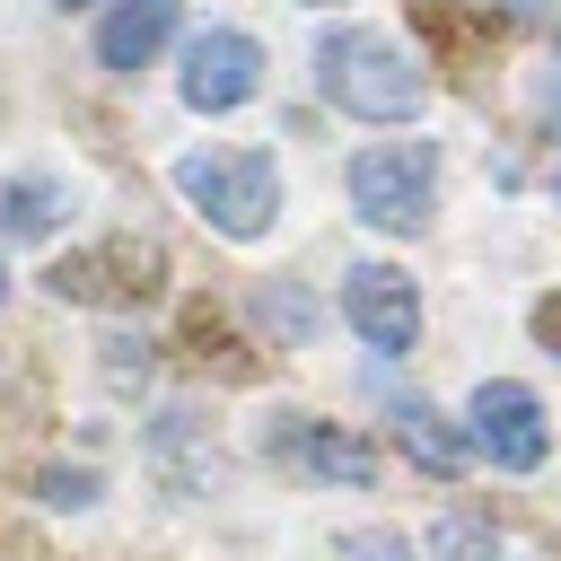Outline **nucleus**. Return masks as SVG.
Masks as SVG:
<instances>
[{
    "mask_svg": "<svg viewBox=\"0 0 561 561\" xmlns=\"http://www.w3.org/2000/svg\"><path fill=\"white\" fill-rule=\"evenodd\" d=\"M316 88H324L342 114H359V123H403V114H421V70H412L386 35H368V26H333V35L316 44Z\"/></svg>",
    "mask_w": 561,
    "mask_h": 561,
    "instance_id": "1",
    "label": "nucleus"
},
{
    "mask_svg": "<svg viewBox=\"0 0 561 561\" xmlns=\"http://www.w3.org/2000/svg\"><path fill=\"white\" fill-rule=\"evenodd\" d=\"M175 193L219 228V237H263L280 210V167L263 149H202L175 167Z\"/></svg>",
    "mask_w": 561,
    "mask_h": 561,
    "instance_id": "2",
    "label": "nucleus"
},
{
    "mask_svg": "<svg viewBox=\"0 0 561 561\" xmlns=\"http://www.w3.org/2000/svg\"><path fill=\"white\" fill-rule=\"evenodd\" d=\"M430 184H438V149L430 140H386V149L351 158V210L368 228H386V237L430 219Z\"/></svg>",
    "mask_w": 561,
    "mask_h": 561,
    "instance_id": "3",
    "label": "nucleus"
},
{
    "mask_svg": "<svg viewBox=\"0 0 561 561\" xmlns=\"http://www.w3.org/2000/svg\"><path fill=\"white\" fill-rule=\"evenodd\" d=\"M158 280H167V254L149 237H105V245H79L44 272V289L70 307H149Z\"/></svg>",
    "mask_w": 561,
    "mask_h": 561,
    "instance_id": "4",
    "label": "nucleus"
},
{
    "mask_svg": "<svg viewBox=\"0 0 561 561\" xmlns=\"http://www.w3.org/2000/svg\"><path fill=\"white\" fill-rule=\"evenodd\" d=\"M254 79H263V53H254V35H237V26H210V35H193V44H184V105H202V114H228V105H245V96H254Z\"/></svg>",
    "mask_w": 561,
    "mask_h": 561,
    "instance_id": "5",
    "label": "nucleus"
},
{
    "mask_svg": "<svg viewBox=\"0 0 561 561\" xmlns=\"http://www.w3.org/2000/svg\"><path fill=\"white\" fill-rule=\"evenodd\" d=\"M263 447L289 456V465H307V473H324V482H351V491L377 482V447L351 438V430H333V421H316V412H280L263 430Z\"/></svg>",
    "mask_w": 561,
    "mask_h": 561,
    "instance_id": "6",
    "label": "nucleus"
},
{
    "mask_svg": "<svg viewBox=\"0 0 561 561\" xmlns=\"http://www.w3.org/2000/svg\"><path fill=\"white\" fill-rule=\"evenodd\" d=\"M342 307H351V324H359L368 351H412V333H421V289L394 263H359L342 280Z\"/></svg>",
    "mask_w": 561,
    "mask_h": 561,
    "instance_id": "7",
    "label": "nucleus"
},
{
    "mask_svg": "<svg viewBox=\"0 0 561 561\" xmlns=\"http://www.w3.org/2000/svg\"><path fill=\"white\" fill-rule=\"evenodd\" d=\"M473 447L491 456V465H508V473H526V465H543V403L526 394V386H508V377H491L482 394H473Z\"/></svg>",
    "mask_w": 561,
    "mask_h": 561,
    "instance_id": "8",
    "label": "nucleus"
},
{
    "mask_svg": "<svg viewBox=\"0 0 561 561\" xmlns=\"http://www.w3.org/2000/svg\"><path fill=\"white\" fill-rule=\"evenodd\" d=\"M175 9L184 0H114V18L96 26V53H105V70H140L167 35H175Z\"/></svg>",
    "mask_w": 561,
    "mask_h": 561,
    "instance_id": "9",
    "label": "nucleus"
},
{
    "mask_svg": "<svg viewBox=\"0 0 561 561\" xmlns=\"http://www.w3.org/2000/svg\"><path fill=\"white\" fill-rule=\"evenodd\" d=\"M394 438H403V456H412L421 473H438V482L465 473V438L447 430V412H430V403H394Z\"/></svg>",
    "mask_w": 561,
    "mask_h": 561,
    "instance_id": "10",
    "label": "nucleus"
},
{
    "mask_svg": "<svg viewBox=\"0 0 561 561\" xmlns=\"http://www.w3.org/2000/svg\"><path fill=\"white\" fill-rule=\"evenodd\" d=\"M53 219H61V193H53V184H9V193H0V228H9V237H44Z\"/></svg>",
    "mask_w": 561,
    "mask_h": 561,
    "instance_id": "11",
    "label": "nucleus"
},
{
    "mask_svg": "<svg viewBox=\"0 0 561 561\" xmlns=\"http://www.w3.org/2000/svg\"><path fill=\"white\" fill-rule=\"evenodd\" d=\"M184 342H193V359H202V368H210V359H219V368H228V377H254V359H245V351H237V333H228V324H219V316H210V307H193V316H184Z\"/></svg>",
    "mask_w": 561,
    "mask_h": 561,
    "instance_id": "12",
    "label": "nucleus"
},
{
    "mask_svg": "<svg viewBox=\"0 0 561 561\" xmlns=\"http://www.w3.org/2000/svg\"><path fill=\"white\" fill-rule=\"evenodd\" d=\"M430 561H500V535H491L482 517H447V526L430 535Z\"/></svg>",
    "mask_w": 561,
    "mask_h": 561,
    "instance_id": "13",
    "label": "nucleus"
},
{
    "mask_svg": "<svg viewBox=\"0 0 561 561\" xmlns=\"http://www.w3.org/2000/svg\"><path fill=\"white\" fill-rule=\"evenodd\" d=\"M535 342H543V351H552V359H561V289H552V298H543V307H535Z\"/></svg>",
    "mask_w": 561,
    "mask_h": 561,
    "instance_id": "14",
    "label": "nucleus"
},
{
    "mask_svg": "<svg viewBox=\"0 0 561 561\" xmlns=\"http://www.w3.org/2000/svg\"><path fill=\"white\" fill-rule=\"evenodd\" d=\"M44 500H70V508H79V500H88V473H44Z\"/></svg>",
    "mask_w": 561,
    "mask_h": 561,
    "instance_id": "15",
    "label": "nucleus"
},
{
    "mask_svg": "<svg viewBox=\"0 0 561 561\" xmlns=\"http://www.w3.org/2000/svg\"><path fill=\"white\" fill-rule=\"evenodd\" d=\"M351 552H359V561H394V552H403V543H394V535H359V543H351Z\"/></svg>",
    "mask_w": 561,
    "mask_h": 561,
    "instance_id": "16",
    "label": "nucleus"
},
{
    "mask_svg": "<svg viewBox=\"0 0 561 561\" xmlns=\"http://www.w3.org/2000/svg\"><path fill=\"white\" fill-rule=\"evenodd\" d=\"M61 9H70V0H61Z\"/></svg>",
    "mask_w": 561,
    "mask_h": 561,
    "instance_id": "17",
    "label": "nucleus"
}]
</instances>
